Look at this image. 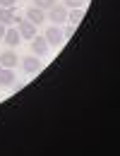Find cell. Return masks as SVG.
I'll list each match as a JSON object with an SVG mask.
<instances>
[{
    "label": "cell",
    "mask_w": 120,
    "mask_h": 156,
    "mask_svg": "<svg viewBox=\"0 0 120 156\" xmlns=\"http://www.w3.org/2000/svg\"><path fill=\"white\" fill-rule=\"evenodd\" d=\"M43 39L48 41V46H62L65 43V34H62V29H60L58 24H51L48 29H46V34H43Z\"/></svg>",
    "instance_id": "6da1fadb"
},
{
    "label": "cell",
    "mask_w": 120,
    "mask_h": 156,
    "mask_svg": "<svg viewBox=\"0 0 120 156\" xmlns=\"http://www.w3.org/2000/svg\"><path fill=\"white\" fill-rule=\"evenodd\" d=\"M46 20H51L53 24H62V22H67V7L62 5V2H55L51 10H48V15H46Z\"/></svg>",
    "instance_id": "7a4b0ae2"
},
{
    "label": "cell",
    "mask_w": 120,
    "mask_h": 156,
    "mask_svg": "<svg viewBox=\"0 0 120 156\" xmlns=\"http://www.w3.org/2000/svg\"><path fill=\"white\" fill-rule=\"evenodd\" d=\"M15 24H17V31H19V36H22V39L31 41L34 36H36V24H31L29 20H17Z\"/></svg>",
    "instance_id": "3957f363"
},
{
    "label": "cell",
    "mask_w": 120,
    "mask_h": 156,
    "mask_svg": "<svg viewBox=\"0 0 120 156\" xmlns=\"http://www.w3.org/2000/svg\"><path fill=\"white\" fill-rule=\"evenodd\" d=\"M22 67H24V72L26 75H36V72H41V60H39V55H26V58L22 60Z\"/></svg>",
    "instance_id": "277c9868"
},
{
    "label": "cell",
    "mask_w": 120,
    "mask_h": 156,
    "mask_svg": "<svg viewBox=\"0 0 120 156\" xmlns=\"http://www.w3.org/2000/svg\"><path fill=\"white\" fill-rule=\"evenodd\" d=\"M26 20L31 22V24H43L46 22V10H41V7H36V5H31L29 10H26Z\"/></svg>",
    "instance_id": "5b68a950"
},
{
    "label": "cell",
    "mask_w": 120,
    "mask_h": 156,
    "mask_svg": "<svg viewBox=\"0 0 120 156\" xmlns=\"http://www.w3.org/2000/svg\"><path fill=\"white\" fill-rule=\"evenodd\" d=\"M48 41L43 39V36H34L31 39V51H34V55H46L48 53Z\"/></svg>",
    "instance_id": "8992f818"
},
{
    "label": "cell",
    "mask_w": 120,
    "mask_h": 156,
    "mask_svg": "<svg viewBox=\"0 0 120 156\" xmlns=\"http://www.w3.org/2000/svg\"><path fill=\"white\" fill-rule=\"evenodd\" d=\"M2 41L10 46V48H17L22 43V36H19V31L17 29H5V36H2Z\"/></svg>",
    "instance_id": "52a82bcc"
},
{
    "label": "cell",
    "mask_w": 120,
    "mask_h": 156,
    "mask_svg": "<svg viewBox=\"0 0 120 156\" xmlns=\"http://www.w3.org/2000/svg\"><path fill=\"white\" fill-rule=\"evenodd\" d=\"M15 84V70L12 67H2L0 70V87H12Z\"/></svg>",
    "instance_id": "ba28073f"
},
{
    "label": "cell",
    "mask_w": 120,
    "mask_h": 156,
    "mask_svg": "<svg viewBox=\"0 0 120 156\" xmlns=\"http://www.w3.org/2000/svg\"><path fill=\"white\" fill-rule=\"evenodd\" d=\"M0 65L2 67H12L15 70V65H17V55H15V51L10 48V51H5V53H0Z\"/></svg>",
    "instance_id": "9c48e42d"
},
{
    "label": "cell",
    "mask_w": 120,
    "mask_h": 156,
    "mask_svg": "<svg viewBox=\"0 0 120 156\" xmlns=\"http://www.w3.org/2000/svg\"><path fill=\"white\" fill-rule=\"evenodd\" d=\"M15 7H0V24H15Z\"/></svg>",
    "instance_id": "30bf717a"
},
{
    "label": "cell",
    "mask_w": 120,
    "mask_h": 156,
    "mask_svg": "<svg viewBox=\"0 0 120 156\" xmlns=\"http://www.w3.org/2000/svg\"><path fill=\"white\" fill-rule=\"evenodd\" d=\"M82 20H84V10H82V7H72V12H67V22H70L72 27H77Z\"/></svg>",
    "instance_id": "8fae6325"
},
{
    "label": "cell",
    "mask_w": 120,
    "mask_h": 156,
    "mask_svg": "<svg viewBox=\"0 0 120 156\" xmlns=\"http://www.w3.org/2000/svg\"><path fill=\"white\" fill-rule=\"evenodd\" d=\"M34 5L41 7V10H51V7L55 5V0H34Z\"/></svg>",
    "instance_id": "7c38bea8"
},
{
    "label": "cell",
    "mask_w": 120,
    "mask_h": 156,
    "mask_svg": "<svg viewBox=\"0 0 120 156\" xmlns=\"http://www.w3.org/2000/svg\"><path fill=\"white\" fill-rule=\"evenodd\" d=\"M86 0H62V5L67 7V10H72V7H82Z\"/></svg>",
    "instance_id": "4fadbf2b"
},
{
    "label": "cell",
    "mask_w": 120,
    "mask_h": 156,
    "mask_svg": "<svg viewBox=\"0 0 120 156\" xmlns=\"http://www.w3.org/2000/svg\"><path fill=\"white\" fill-rule=\"evenodd\" d=\"M62 34H65V39H72V36H75V27L70 24L67 29H62Z\"/></svg>",
    "instance_id": "5bb4252c"
},
{
    "label": "cell",
    "mask_w": 120,
    "mask_h": 156,
    "mask_svg": "<svg viewBox=\"0 0 120 156\" xmlns=\"http://www.w3.org/2000/svg\"><path fill=\"white\" fill-rule=\"evenodd\" d=\"M17 0H0V7H15Z\"/></svg>",
    "instance_id": "9a60e30c"
},
{
    "label": "cell",
    "mask_w": 120,
    "mask_h": 156,
    "mask_svg": "<svg viewBox=\"0 0 120 156\" xmlns=\"http://www.w3.org/2000/svg\"><path fill=\"white\" fill-rule=\"evenodd\" d=\"M5 36V24H0V39Z\"/></svg>",
    "instance_id": "2e32d148"
}]
</instances>
